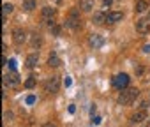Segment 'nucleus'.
Listing matches in <instances>:
<instances>
[{
  "mask_svg": "<svg viewBox=\"0 0 150 127\" xmlns=\"http://www.w3.org/2000/svg\"><path fill=\"white\" fill-rule=\"evenodd\" d=\"M139 95V90L138 88H124L122 92H120V95H118V102L122 104V106H127V104H131L132 101H136V97Z\"/></svg>",
  "mask_w": 150,
  "mask_h": 127,
  "instance_id": "obj_1",
  "label": "nucleus"
},
{
  "mask_svg": "<svg viewBox=\"0 0 150 127\" xmlns=\"http://www.w3.org/2000/svg\"><path fill=\"white\" fill-rule=\"evenodd\" d=\"M58 88H60V78L58 76H50L44 83V92L55 94V92H58Z\"/></svg>",
  "mask_w": 150,
  "mask_h": 127,
  "instance_id": "obj_2",
  "label": "nucleus"
},
{
  "mask_svg": "<svg viewBox=\"0 0 150 127\" xmlns=\"http://www.w3.org/2000/svg\"><path fill=\"white\" fill-rule=\"evenodd\" d=\"M129 80H131V78H129L125 73H122V74H117V76L113 78V85H115L118 90H124V88H127Z\"/></svg>",
  "mask_w": 150,
  "mask_h": 127,
  "instance_id": "obj_3",
  "label": "nucleus"
},
{
  "mask_svg": "<svg viewBox=\"0 0 150 127\" xmlns=\"http://www.w3.org/2000/svg\"><path fill=\"white\" fill-rule=\"evenodd\" d=\"M4 85L6 87H18L20 85V78H18V74L13 71V73H7V74H4Z\"/></svg>",
  "mask_w": 150,
  "mask_h": 127,
  "instance_id": "obj_4",
  "label": "nucleus"
},
{
  "mask_svg": "<svg viewBox=\"0 0 150 127\" xmlns=\"http://www.w3.org/2000/svg\"><path fill=\"white\" fill-rule=\"evenodd\" d=\"M134 27H136V32L146 34V32L150 30V20H148V18H139V20H136Z\"/></svg>",
  "mask_w": 150,
  "mask_h": 127,
  "instance_id": "obj_5",
  "label": "nucleus"
},
{
  "mask_svg": "<svg viewBox=\"0 0 150 127\" xmlns=\"http://www.w3.org/2000/svg\"><path fill=\"white\" fill-rule=\"evenodd\" d=\"M64 25L69 27V28H72V30H78V28L81 27V20H80V16H71V14H69V18L65 20Z\"/></svg>",
  "mask_w": 150,
  "mask_h": 127,
  "instance_id": "obj_6",
  "label": "nucleus"
},
{
  "mask_svg": "<svg viewBox=\"0 0 150 127\" xmlns=\"http://www.w3.org/2000/svg\"><path fill=\"white\" fill-rule=\"evenodd\" d=\"M13 39H14L16 44H23L27 41V32L23 28H14L13 30Z\"/></svg>",
  "mask_w": 150,
  "mask_h": 127,
  "instance_id": "obj_7",
  "label": "nucleus"
},
{
  "mask_svg": "<svg viewBox=\"0 0 150 127\" xmlns=\"http://www.w3.org/2000/svg\"><path fill=\"white\" fill-rule=\"evenodd\" d=\"M122 18H124V14H122L120 11H111V13L106 14V21H108V23H117V21H120Z\"/></svg>",
  "mask_w": 150,
  "mask_h": 127,
  "instance_id": "obj_8",
  "label": "nucleus"
},
{
  "mask_svg": "<svg viewBox=\"0 0 150 127\" xmlns=\"http://www.w3.org/2000/svg\"><path fill=\"white\" fill-rule=\"evenodd\" d=\"M145 118H146V109H138V111L131 116V122H132V123H141Z\"/></svg>",
  "mask_w": 150,
  "mask_h": 127,
  "instance_id": "obj_9",
  "label": "nucleus"
},
{
  "mask_svg": "<svg viewBox=\"0 0 150 127\" xmlns=\"http://www.w3.org/2000/svg\"><path fill=\"white\" fill-rule=\"evenodd\" d=\"M39 64V55L37 53H30L28 56H27V67L28 69H32V67H35Z\"/></svg>",
  "mask_w": 150,
  "mask_h": 127,
  "instance_id": "obj_10",
  "label": "nucleus"
},
{
  "mask_svg": "<svg viewBox=\"0 0 150 127\" xmlns=\"http://www.w3.org/2000/svg\"><path fill=\"white\" fill-rule=\"evenodd\" d=\"M90 46H94V48H101L103 44H104V41H103V37L101 35H97V34H92L90 35Z\"/></svg>",
  "mask_w": 150,
  "mask_h": 127,
  "instance_id": "obj_11",
  "label": "nucleus"
},
{
  "mask_svg": "<svg viewBox=\"0 0 150 127\" xmlns=\"http://www.w3.org/2000/svg\"><path fill=\"white\" fill-rule=\"evenodd\" d=\"M48 66L50 67H58L60 66V58H58V55L55 51H51V55L48 56Z\"/></svg>",
  "mask_w": 150,
  "mask_h": 127,
  "instance_id": "obj_12",
  "label": "nucleus"
},
{
  "mask_svg": "<svg viewBox=\"0 0 150 127\" xmlns=\"http://www.w3.org/2000/svg\"><path fill=\"white\" fill-rule=\"evenodd\" d=\"M92 21L96 23V25H103L104 21H106V13H94V18H92Z\"/></svg>",
  "mask_w": 150,
  "mask_h": 127,
  "instance_id": "obj_13",
  "label": "nucleus"
},
{
  "mask_svg": "<svg viewBox=\"0 0 150 127\" xmlns=\"http://www.w3.org/2000/svg\"><path fill=\"white\" fill-rule=\"evenodd\" d=\"M80 7H81V11H85V13L92 11V7H94V0H81V2H80Z\"/></svg>",
  "mask_w": 150,
  "mask_h": 127,
  "instance_id": "obj_14",
  "label": "nucleus"
},
{
  "mask_svg": "<svg viewBox=\"0 0 150 127\" xmlns=\"http://www.w3.org/2000/svg\"><path fill=\"white\" fill-rule=\"evenodd\" d=\"M42 18H44V21L55 18V9L53 7H42Z\"/></svg>",
  "mask_w": 150,
  "mask_h": 127,
  "instance_id": "obj_15",
  "label": "nucleus"
},
{
  "mask_svg": "<svg viewBox=\"0 0 150 127\" xmlns=\"http://www.w3.org/2000/svg\"><path fill=\"white\" fill-rule=\"evenodd\" d=\"M37 7V2L35 0H23V9L25 11H34Z\"/></svg>",
  "mask_w": 150,
  "mask_h": 127,
  "instance_id": "obj_16",
  "label": "nucleus"
},
{
  "mask_svg": "<svg viewBox=\"0 0 150 127\" xmlns=\"http://www.w3.org/2000/svg\"><path fill=\"white\" fill-rule=\"evenodd\" d=\"M13 9H14V6H13V4H9V2H6V4L2 6V16H6V18H7V14H11V13H13Z\"/></svg>",
  "mask_w": 150,
  "mask_h": 127,
  "instance_id": "obj_17",
  "label": "nucleus"
},
{
  "mask_svg": "<svg viewBox=\"0 0 150 127\" xmlns=\"http://www.w3.org/2000/svg\"><path fill=\"white\" fill-rule=\"evenodd\" d=\"M148 9V4L145 2V0H138V2H136V11L138 13H145Z\"/></svg>",
  "mask_w": 150,
  "mask_h": 127,
  "instance_id": "obj_18",
  "label": "nucleus"
},
{
  "mask_svg": "<svg viewBox=\"0 0 150 127\" xmlns=\"http://www.w3.org/2000/svg\"><path fill=\"white\" fill-rule=\"evenodd\" d=\"M41 44H42V39H41V35H39V34H34V35H32V48L35 49V48H39Z\"/></svg>",
  "mask_w": 150,
  "mask_h": 127,
  "instance_id": "obj_19",
  "label": "nucleus"
},
{
  "mask_svg": "<svg viewBox=\"0 0 150 127\" xmlns=\"http://www.w3.org/2000/svg\"><path fill=\"white\" fill-rule=\"evenodd\" d=\"M35 78L34 76H30V78H27V81H25V88H34L35 87Z\"/></svg>",
  "mask_w": 150,
  "mask_h": 127,
  "instance_id": "obj_20",
  "label": "nucleus"
},
{
  "mask_svg": "<svg viewBox=\"0 0 150 127\" xmlns=\"http://www.w3.org/2000/svg\"><path fill=\"white\" fill-rule=\"evenodd\" d=\"M143 73H145V67L143 66H136L134 67V74L136 76H143Z\"/></svg>",
  "mask_w": 150,
  "mask_h": 127,
  "instance_id": "obj_21",
  "label": "nucleus"
},
{
  "mask_svg": "<svg viewBox=\"0 0 150 127\" xmlns=\"http://www.w3.org/2000/svg\"><path fill=\"white\" fill-rule=\"evenodd\" d=\"M51 32H53V35H60V32H62V27H58V25H55V27L51 28Z\"/></svg>",
  "mask_w": 150,
  "mask_h": 127,
  "instance_id": "obj_22",
  "label": "nucleus"
},
{
  "mask_svg": "<svg viewBox=\"0 0 150 127\" xmlns=\"http://www.w3.org/2000/svg\"><path fill=\"white\" fill-rule=\"evenodd\" d=\"M13 116H14V115H13L11 111H6V113H4V118H6V120H13Z\"/></svg>",
  "mask_w": 150,
  "mask_h": 127,
  "instance_id": "obj_23",
  "label": "nucleus"
},
{
  "mask_svg": "<svg viewBox=\"0 0 150 127\" xmlns=\"http://www.w3.org/2000/svg\"><path fill=\"white\" fill-rule=\"evenodd\" d=\"M9 67H11L13 71L16 69V60H14V58H11V60H9Z\"/></svg>",
  "mask_w": 150,
  "mask_h": 127,
  "instance_id": "obj_24",
  "label": "nucleus"
},
{
  "mask_svg": "<svg viewBox=\"0 0 150 127\" xmlns=\"http://www.w3.org/2000/svg\"><path fill=\"white\" fill-rule=\"evenodd\" d=\"M64 87H71V78H69V76H65V80H64Z\"/></svg>",
  "mask_w": 150,
  "mask_h": 127,
  "instance_id": "obj_25",
  "label": "nucleus"
},
{
  "mask_svg": "<svg viewBox=\"0 0 150 127\" xmlns=\"http://www.w3.org/2000/svg\"><path fill=\"white\" fill-rule=\"evenodd\" d=\"M27 102H28V104H34V102H35V97H34V95H28V97H27Z\"/></svg>",
  "mask_w": 150,
  "mask_h": 127,
  "instance_id": "obj_26",
  "label": "nucleus"
},
{
  "mask_svg": "<svg viewBox=\"0 0 150 127\" xmlns=\"http://www.w3.org/2000/svg\"><path fill=\"white\" fill-rule=\"evenodd\" d=\"M101 120H103L101 116H94V120H92V122H94V125H99V123H101Z\"/></svg>",
  "mask_w": 150,
  "mask_h": 127,
  "instance_id": "obj_27",
  "label": "nucleus"
},
{
  "mask_svg": "<svg viewBox=\"0 0 150 127\" xmlns=\"http://www.w3.org/2000/svg\"><path fill=\"white\" fill-rule=\"evenodd\" d=\"M71 16H80V9H72L71 11Z\"/></svg>",
  "mask_w": 150,
  "mask_h": 127,
  "instance_id": "obj_28",
  "label": "nucleus"
},
{
  "mask_svg": "<svg viewBox=\"0 0 150 127\" xmlns=\"http://www.w3.org/2000/svg\"><path fill=\"white\" fill-rule=\"evenodd\" d=\"M146 108H148V102H146V101H143V102H141V109H146Z\"/></svg>",
  "mask_w": 150,
  "mask_h": 127,
  "instance_id": "obj_29",
  "label": "nucleus"
},
{
  "mask_svg": "<svg viewBox=\"0 0 150 127\" xmlns=\"http://www.w3.org/2000/svg\"><path fill=\"white\" fill-rule=\"evenodd\" d=\"M94 113H96V104H92V108H90V115H92V118H94Z\"/></svg>",
  "mask_w": 150,
  "mask_h": 127,
  "instance_id": "obj_30",
  "label": "nucleus"
},
{
  "mask_svg": "<svg viewBox=\"0 0 150 127\" xmlns=\"http://www.w3.org/2000/svg\"><path fill=\"white\" fill-rule=\"evenodd\" d=\"M111 4H113V0H104V6H106V7H110Z\"/></svg>",
  "mask_w": 150,
  "mask_h": 127,
  "instance_id": "obj_31",
  "label": "nucleus"
},
{
  "mask_svg": "<svg viewBox=\"0 0 150 127\" xmlns=\"http://www.w3.org/2000/svg\"><path fill=\"white\" fill-rule=\"evenodd\" d=\"M74 111H76V108H74V104H71L69 106V113H74Z\"/></svg>",
  "mask_w": 150,
  "mask_h": 127,
  "instance_id": "obj_32",
  "label": "nucleus"
},
{
  "mask_svg": "<svg viewBox=\"0 0 150 127\" xmlns=\"http://www.w3.org/2000/svg\"><path fill=\"white\" fill-rule=\"evenodd\" d=\"M143 51H145V53H148V51H150V46H148V44H145V46H143Z\"/></svg>",
  "mask_w": 150,
  "mask_h": 127,
  "instance_id": "obj_33",
  "label": "nucleus"
},
{
  "mask_svg": "<svg viewBox=\"0 0 150 127\" xmlns=\"http://www.w3.org/2000/svg\"><path fill=\"white\" fill-rule=\"evenodd\" d=\"M44 127H57V125H53V123H46Z\"/></svg>",
  "mask_w": 150,
  "mask_h": 127,
  "instance_id": "obj_34",
  "label": "nucleus"
},
{
  "mask_svg": "<svg viewBox=\"0 0 150 127\" xmlns=\"http://www.w3.org/2000/svg\"><path fill=\"white\" fill-rule=\"evenodd\" d=\"M148 20H150V11H148Z\"/></svg>",
  "mask_w": 150,
  "mask_h": 127,
  "instance_id": "obj_35",
  "label": "nucleus"
},
{
  "mask_svg": "<svg viewBox=\"0 0 150 127\" xmlns=\"http://www.w3.org/2000/svg\"><path fill=\"white\" fill-rule=\"evenodd\" d=\"M57 2H58V4H60V2H62V0H57Z\"/></svg>",
  "mask_w": 150,
  "mask_h": 127,
  "instance_id": "obj_36",
  "label": "nucleus"
}]
</instances>
